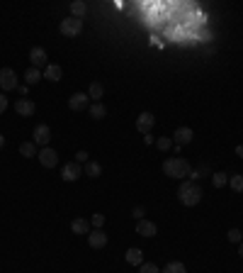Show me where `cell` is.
<instances>
[{"instance_id": "d6986e66", "label": "cell", "mask_w": 243, "mask_h": 273, "mask_svg": "<svg viewBox=\"0 0 243 273\" xmlns=\"http://www.w3.org/2000/svg\"><path fill=\"white\" fill-rule=\"evenodd\" d=\"M41 78H44V74H41L39 69L30 66V69H27V74H25V85H37Z\"/></svg>"}, {"instance_id": "cb8c5ba5", "label": "cell", "mask_w": 243, "mask_h": 273, "mask_svg": "<svg viewBox=\"0 0 243 273\" xmlns=\"http://www.w3.org/2000/svg\"><path fill=\"white\" fill-rule=\"evenodd\" d=\"M161 273H187V269H185V264H180V261H170V264L163 266Z\"/></svg>"}, {"instance_id": "9a60e30c", "label": "cell", "mask_w": 243, "mask_h": 273, "mask_svg": "<svg viewBox=\"0 0 243 273\" xmlns=\"http://www.w3.org/2000/svg\"><path fill=\"white\" fill-rule=\"evenodd\" d=\"M136 234H141V236H156V222H151V220H139V222H136Z\"/></svg>"}, {"instance_id": "836d02e7", "label": "cell", "mask_w": 243, "mask_h": 273, "mask_svg": "<svg viewBox=\"0 0 243 273\" xmlns=\"http://www.w3.org/2000/svg\"><path fill=\"white\" fill-rule=\"evenodd\" d=\"M144 142H146V144H156V139H153V134H144Z\"/></svg>"}, {"instance_id": "f546056e", "label": "cell", "mask_w": 243, "mask_h": 273, "mask_svg": "<svg viewBox=\"0 0 243 273\" xmlns=\"http://www.w3.org/2000/svg\"><path fill=\"white\" fill-rule=\"evenodd\" d=\"M226 236H229V241H234V244H239V241H241V230H236V227H234V230H229V234H226Z\"/></svg>"}, {"instance_id": "4dcf8cb0", "label": "cell", "mask_w": 243, "mask_h": 273, "mask_svg": "<svg viewBox=\"0 0 243 273\" xmlns=\"http://www.w3.org/2000/svg\"><path fill=\"white\" fill-rule=\"evenodd\" d=\"M144 215H146V210H144V207H134V210H131V217H134L136 222H139V220H144Z\"/></svg>"}, {"instance_id": "2e32d148", "label": "cell", "mask_w": 243, "mask_h": 273, "mask_svg": "<svg viewBox=\"0 0 243 273\" xmlns=\"http://www.w3.org/2000/svg\"><path fill=\"white\" fill-rule=\"evenodd\" d=\"M102 95H105V85L100 80H92L90 88H88V98L95 100V103H102Z\"/></svg>"}, {"instance_id": "d590c367", "label": "cell", "mask_w": 243, "mask_h": 273, "mask_svg": "<svg viewBox=\"0 0 243 273\" xmlns=\"http://www.w3.org/2000/svg\"><path fill=\"white\" fill-rule=\"evenodd\" d=\"M236 156H239V158H243V144H239V147H236Z\"/></svg>"}, {"instance_id": "3957f363", "label": "cell", "mask_w": 243, "mask_h": 273, "mask_svg": "<svg viewBox=\"0 0 243 273\" xmlns=\"http://www.w3.org/2000/svg\"><path fill=\"white\" fill-rule=\"evenodd\" d=\"M59 30H61V35L63 37H78L83 32V20L78 17H66V20H61V25H59Z\"/></svg>"}, {"instance_id": "d6a6232c", "label": "cell", "mask_w": 243, "mask_h": 273, "mask_svg": "<svg viewBox=\"0 0 243 273\" xmlns=\"http://www.w3.org/2000/svg\"><path fill=\"white\" fill-rule=\"evenodd\" d=\"M7 110V98H5V93H0V115Z\"/></svg>"}, {"instance_id": "52a82bcc", "label": "cell", "mask_w": 243, "mask_h": 273, "mask_svg": "<svg viewBox=\"0 0 243 273\" xmlns=\"http://www.w3.org/2000/svg\"><path fill=\"white\" fill-rule=\"evenodd\" d=\"M37 158H39V163L44 166V168H54V166L59 163V154H56V149H51V147H44V149H39Z\"/></svg>"}, {"instance_id": "1f68e13d", "label": "cell", "mask_w": 243, "mask_h": 273, "mask_svg": "<svg viewBox=\"0 0 243 273\" xmlns=\"http://www.w3.org/2000/svg\"><path fill=\"white\" fill-rule=\"evenodd\" d=\"M90 158H88V152H78L76 154V163H88Z\"/></svg>"}, {"instance_id": "7c38bea8", "label": "cell", "mask_w": 243, "mask_h": 273, "mask_svg": "<svg viewBox=\"0 0 243 273\" xmlns=\"http://www.w3.org/2000/svg\"><path fill=\"white\" fill-rule=\"evenodd\" d=\"M30 61H32V66L39 69V71L49 66V61H46V51H44L41 46H34V49L30 51Z\"/></svg>"}, {"instance_id": "83f0119b", "label": "cell", "mask_w": 243, "mask_h": 273, "mask_svg": "<svg viewBox=\"0 0 243 273\" xmlns=\"http://www.w3.org/2000/svg\"><path fill=\"white\" fill-rule=\"evenodd\" d=\"M90 225H92L95 230H102V225H105V215H102V212H95V215L90 217Z\"/></svg>"}, {"instance_id": "8d00e7d4", "label": "cell", "mask_w": 243, "mask_h": 273, "mask_svg": "<svg viewBox=\"0 0 243 273\" xmlns=\"http://www.w3.org/2000/svg\"><path fill=\"white\" fill-rule=\"evenodd\" d=\"M239 256H241V259H243V241H241V244H239Z\"/></svg>"}, {"instance_id": "ba28073f", "label": "cell", "mask_w": 243, "mask_h": 273, "mask_svg": "<svg viewBox=\"0 0 243 273\" xmlns=\"http://www.w3.org/2000/svg\"><path fill=\"white\" fill-rule=\"evenodd\" d=\"M68 108L76 110V113L88 110V108H90V98H88V93H73V95L68 98Z\"/></svg>"}, {"instance_id": "ffe728a7", "label": "cell", "mask_w": 243, "mask_h": 273, "mask_svg": "<svg viewBox=\"0 0 243 273\" xmlns=\"http://www.w3.org/2000/svg\"><path fill=\"white\" fill-rule=\"evenodd\" d=\"M88 113H90V117H92V119H102V117L107 115V108H105L102 103H92V105L88 108Z\"/></svg>"}, {"instance_id": "9c48e42d", "label": "cell", "mask_w": 243, "mask_h": 273, "mask_svg": "<svg viewBox=\"0 0 243 273\" xmlns=\"http://www.w3.org/2000/svg\"><path fill=\"white\" fill-rule=\"evenodd\" d=\"M32 137H34L32 142H34L37 147H41V149H44V147H49V139H51V129H49V124H37Z\"/></svg>"}, {"instance_id": "44dd1931", "label": "cell", "mask_w": 243, "mask_h": 273, "mask_svg": "<svg viewBox=\"0 0 243 273\" xmlns=\"http://www.w3.org/2000/svg\"><path fill=\"white\" fill-rule=\"evenodd\" d=\"M20 154L25 156V158H32V156H37L39 152H37V144H34V142H22V144H20Z\"/></svg>"}, {"instance_id": "8fae6325", "label": "cell", "mask_w": 243, "mask_h": 273, "mask_svg": "<svg viewBox=\"0 0 243 273\" xmlns=\"http://www.w3.org/2000/svg\"><path fill=\"white\" fill-rule=\"evenodd\" d=\"M15 110H17V115L20 117H32L34 115V110H37V105H34L30 98H20V100L15 103Z\"/></svg>"}, {"instance_id": "7a4b0ae2", "label": "cell", "mask_w": 243, "mask_h": 273, "mask_svg": "<svg viewBox=\"0 0 243 273\" xmlns=\"http://www.w3.org/2000/svg\"><path fill=\"white\" fill-rule=\"evenodd\" d=\"M202 186L197 183V181H182L180 183V188H178V197H180V202L182 205H187V207H192V205H197L200 200H202Z\"/></svg>"}, {"instance_id": "277c9868", "label": "cell", "mask_w": 243, "mask_h": 273, "mask_svg": "<svg viewBox=\"0 0 243 273\" xmlns=\"http://www.w3.org/2000/svg\"><path fill=\"white\" fill-rule=\"evenodd\" d=\"M15 88H20V83H17V74L12 71V69H0V90L2 93H10V90H15Z\"/></svg>"}, {"instance_id": "5b68a950", "label": "cell", "mask_w": 243, "mask_h": 273, "mask_svg": "<svg viewBox=\"0 0 243 273\" xmlns=\"http://www.w3.org/2000/svg\"><path fill=\"white\" fill-rule=\"evenodd\" d=\"M192 137H195L192 127H178L175 134H173V144H175V149L180 152V147H187V144L192 142Z\"/></svg>"}, {"instance_id": "f1b7e54d", "label": "cell", "mask_w": 243, "mask_h": 273, "mask_svg": "<svg viewBox=\"0 0 243 273\" xmlns=\"http://www.w3.org/2000/svg\"><path fill=\"white\" fill-rule=\"evenodd\" d=\"M139 273H161V269L156 264H141L139 266Z\"/></svg>"}, {"instance_id": "603a6c76", "label": "cell", "mask_w": 243, "mask_h": 273, "mask_svg": "<svg viewBox=\"0 0 243 273\" xmlns=\"http://www.w3.org/2000/svg\"><path fill=\"white\" fill-rule=\"evenodd\" d=\"M71 12H73V17L83 20V17H85V12H88V5H85L83 0H76V2H71Z\"/></svg>"}, {"instance_id": "4fadbf2b", "label": "cell", "mask_w": 243, "mask_h": 273, "mask_svg": "<svg viewBox=\"0 0 243 273\" xmlns=\"http://www.w3.org/2000/svg\"><path fill=\"white\" fill-rule=\"evenodd\" d=\"M88 244L92 249H102V246H107V234L102 232V230H92V232L88 234Z\"/></svg>"}, {"instance_id": "8992f818", "label": "cell", "mask_w": 243, "mask_h": 273, "mask_svg": "<svg viewBox=\"0 0 243 273\" xmlns=\"http://www.w3.org/2000/svg\"><path fill=\"white\" fill-rule=\"evenodd\" d=\"M81 176H83V166H81V163H76V161L63 163V168H61V178H63L66 183H73V181H78Z\"/></svg>"}, {"instance_id": "484cf974", "label": "cell", "mask_w": 243, "mask_h": 273, "mask_svg": "<svg viewBox=\"0 0 243 273\" xmlns=\"http://www.w3.org/2000/svg\"><path fill=\"white\" fill-rule=\"evenodd\" d=\"M229 186L236 191V193H243V173H236V176H229Z\"/></svg>"}, {"instance_id": "30bf717a", "label": "cell", "mask_w": 243, "mask_h": 273, "mask_svg": "<svg viewBox=\"0 0 243 273\" xmlns=\"http://www.w3.org/2000/svg\"><path fill=\"white\" fill-rule=\"evenodd\" d=\"M153 124H156V117H153V113H141V115L136 117V129H139L141 134H151Z\"/></svg>"}, {"instance_id": "74e56055", "label": "cell", "mask_w": 243, "mask_h": 273, "mask_svg": "<svg viewBox=\"0 0 243 273\" xmlns=\"http://www.w3.org/2000/svg\"><path fill=\"white\" fill-rule=\"evenodd\" d=\"M2 147H5V137L0 134V149H2Z\"/></svg>"}, {"instance_id": "5bb4252c", "label": "cell", "mask_w": 243, "mask_h": 273, "mask_svg": "<svg viewBox=\"0 0 243 273\" xmlns=\"http://www.w3.org/2000/svg\"><path fill=\"white\" fill-rule=\"evenodd\" d=\"M124 259H126V264H129V266H141V264H144V251H141V249H136V246H131V249H126Z\"/></svg>"}, {"instance_id": "6da1fadb", "label": "cell", "mask_w": 243, "mask_h": 273, "mask_svg": "<svg viewBox=\"0 0 243 273\" xmlns=\"http://www.w3.org/2000/svg\"><path fill=\"white\" fill-rule=\"evenodd\" d=\"M163 173L168 176V178H190V173H192V166H190V161L187 158H180V156H170V158H165L163 161Z\"/></svg>"}, {"instance_id": "e0dca14e", "label": "cell", "mask_w": 243, "mask_h": 273, "mask_svg": "<svg viewBox=\"0 0 243 273\" xmlns=\"http://www.w3.org/2000/svg\"><path fill=\"white\" fill-rule=\"evenodd\" d=\"M44 78H46V80H51V83H56V80H61V78H63V69H61L59 64H49V66L44 69Z\"/></svg>"}, {"instance_id": "4316f807", "label": "cell", "mask_w": 243, "mask_h": 273, "mask_svg": "<svg viewBox=\"0 0 243 273\" xmlns=\"http://www.w3.org/2000/svg\"><path fill=\"white\" fill-rule=\"evenodd\" d=\"M156 147H158L161 152H168V149H173L175 144H173V139H170V137H161V139H156Z\"/></svg>"}, {"instance_id": "7402d4cb", "label": "cell", "mask_w": 243, "mask_h": 273, "mask_svg": "<svg viewBox=\"0 0 243 273\" xmlns=\"http://www.w3.org/2000/svg\"><path fill=\"white\" fill-rule=\"evenodd\" d=\"M83 171H85V176H90V178H97V176L102 173V166H100L97 161H88Z\"/></svg>"}, {"instance_id": "e575fe53", "label": "cell", "mask_w": 243, "mask_h": 273, "mask_svg": "<svg viewBox=\"0 0 243 273\" xmlns=\"http://www.w3.org/2000/svg\"><path fill=\"white\" fill-rule=\"evenodd\" d=\"M17 90H20V93H22V98H27V90H30V85H20V88H17Z\"/></svg>"}, {"instance_id": "d4e9b609", "label": "cell", "mask_w": 243, "mask_h": 273, "mask_svg": "<svg viewBox=\"0 0 243 273\" xmlns=\"http://www.w3.org/2000/svg\"><path fill=\"white\" fill-rule=\"evenodd\" d=\"M226 183H229V176H226V173H221V171L212 173V186H214V188H224Z\"/></svg>"}, {"instance_id": "ac0fdd59", "label": "cell", "mask_w": 243, "mask_h": 273, "mask_svg": "<svg viewBox=\"0 0 243 273\" xmlns=\"http://www.w3.org/2000/svg\"><path fill=\"white\" fill-rule=\"evenodd\" d=\"M71 232H73V234H90V220H85V217H76V220L71 222Z\"/></svg>"}]
</instances>
